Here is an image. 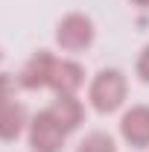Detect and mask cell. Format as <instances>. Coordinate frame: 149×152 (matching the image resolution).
Returning <instances> with one entry per match:
<instances>
[{
  "label": "cell",
  "mask_w": 149,
  "mask_h": 152,
  "mask_svg": "<svg viewBox=\"0 0 149 152\" xmlns=\"http://www.w3.org/2000/svg\"><path fill=\"white\" fill-rule=\"evenodd\" d=\"M129 79L117 67H102L88 85V102L96 114H114L126 105Z\"/></svg>",
  "instance_id": "1"
},
{
  "label": "cell",
  "mask_w": 149,
  "mask_h": 152,
  "mask_svg": "<svg viewBox=\"0 0 149 152\" xmlns=\"http://www.w3.org/2000/svg\"><path fill=\"white\" fill-rule=\"evenodd\" d=\"M93 20L85 12H67L56 26V44L64 53H82L93 44Z\"/></svg>",
  "instance_id": "2"
},
{
  "label": "cell",
  "mask_w": 149,
  "mask_h": 152,
  "mask_svg": "<svg viewBox=\"0 0 149 152\" xmlns=\"http://www.w3.org/2000/svg\"><path fill=\"white\" fill-rule=\"evenodd\" d=\"M26 137H29V149L32 152H61L64 143H67V132L61 129L53 114L38 111L32 120H29V129H26Z\"/></svg>",
  "instance_id": "3"
},
{
  "label": "cell",
  "mask_w": 149,
  "mask_h": 152,
  "mask_svg": "<svg viewBox=\"0 0 149 152\" xmlns=\"http://www.w3.org/2000/svg\"><path fill=\"white\" fill-rule=\"evenodd\" d=\"M58 58L50 50H35L32 56L26 58V64L20 67L18 73V88L23 91H41V88H50L53 82V70H56Z\"/></svg>",
  "instance_id": "4"
},
{
  "label": "cell",
  "mask_w": 149,
  "mask_h": 152,
  "mask_svg": "<svg viewBox=\"0 0 149 152\" xmlns=\"http://www.w3.org/2000/svg\"><path fill=\"white\" fill-rule=\"evenodd\" d=\"M120 137L131 149H149V105H131L123 111Z\"/></svg>",
  "instance_id": "5"
},
{
  "label": "cell",
  "mask_w": 149,
  "mask_h": 152,
  "mask_svg": "<svg viewBox=\"0 0 149 152\" xmlns=\"http://www.w3.org/2000/svg\"><path fill=\"white\" fill-rule=\"evenodd\" d=\"M47 111L61 123V129L70 134L85 123V102L76 94H56V99L47 105Z\"/></svg>",
  "instance_id": "6"
},
{
  "label": "cell",
  "mask_w": 149,
  "mask_h": 152,
  "mask_svg": "<svg viewBox=\"0 0 149 152\" xmlns=\"http://www.w3.org/2000/svg\"><path fill=\"white\" fill-rule=\"evenodd\" d=\"M29 111H26V105L18 102V99H12V102H6L3 108H0V140H6V143H12V140H18L20 134L29 129Z\"/></svg>",
  "instance_id": "7"
},
{
  "label": "cell",
  "mask_w": 149,
  "mask_h": 152,
  "mask_svg": "<svg viewBox=\"0 0 149 152\" xmlns=\"http://www.w3.org/2000/svg\"><path fill=\"white\" fill-rule=\"evenodd\" d=\"M82 85H85V67H82L76 58H58L50 88H53L56 94H79Z\"/></svg>",
  "instance_id": "8"
},
{
  "label": "cell",
  "mask_w": 149,
  "mask_h": 152,
  "mask_svg": "<svg viewBox=\"0 0 149 152\" xmlns=\"http://www.w3.org/2000/svg\"><path fill=\"white\" fill-rule=\"evenodd\" d=\"M76 152H117V140L108 132H88L79 140Z\"/></svg>",
  "instance_id": "9"
},
{
  "label": "cell",
  "mask_w": 149,
  "mask_h": 152,
  "mask_svg": "<svg viewBox=\"0 0 149 152\" xmlns=\"http://www.w3.org/2000/svg\"><path fill=\"white\" fill-rule=\"evenodd\" d=\"M15 88H18V79H12L9 73H0V108L15 99Z\"/></svg>",
  "instance_id": "10"
},
{
  "label": "cell",
  "mask_w": 149,
  "mask_h": 152,
  "mask_svg": "<svg viewBox=\"0 0 149 152\" xmlns=\"http://www.w3.org/2000/svg\"><path fill=\"white\" fill-rule=\"evenodd\" d=\"M134 73H137L140 82H146V85H149V44L140 50V56H137V61H134Z\"/></svg>",
  "instance_id": "11"
},
{
  "label": "cell",
  "mask_w": 149,
  "mask_h": 152,
  "mask_svg": "<svg viewBox=\"0 0 149 152\" xmlns=\"http://www.w3.org/2000/svg\"><path fill=\"white\" fill-rule=\"evenodd\" d=\"M134 6H140V9H149V0H131Z\"/></svg>",
  "instance_id": "12"
},
{
  "label": "cell",
  "mask_w": 149,
  "mask_h": 152,
  "mask_svg": "<svg viewBox=\"0 0 149 152\" xmlns=\"http://www.w3.org/2000/svg\"><path fill=\"white\" fill-rule=\"evenodd\" d=\"M0 61H3V50H0Z\"/></svg>",
  "instance_id": "13"
}]
</instances>
